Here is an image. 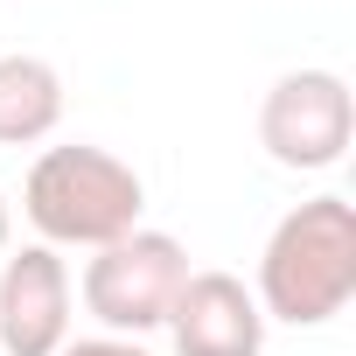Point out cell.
Returning <instances> with one entry per match:
<instances>
[{
  "instance_id": "cell-9",
  "label": "cell",
  "mask_w": 356,
  "mask_h": 356,
  "mask_svg": "<svg viewBox=\"0 0 356 356\" xmlns=\"http://www.w3.org/2000/svg\"><path fill=\"white\" fill-rule=\"evenodd\" d=\"M8 245H15V203L0 196V252H8Z\"/></svg>"
},
{
  "instance_id": "cell-1",
  "label": "cell",
  "mask_w": 356,
  "mask_h": 356,
  "mask_svg": "<svg viewBox=\"0 0 356 356\" xmlns=\"http://www.w3.org/2000/svg\"><path fill=\"white\" fill-rule=\"evenodd\" d=\"M22 217H29L35 245H49V252H98L147 224V182L126 154H112L98 140H63L29 161Z\"/></svg>"
},
{
  "instance_id": "cell-5",
  "label": "cell",
  "mask_w": 356,
  "mask_h": 356,
  "mask_svg": "<svg viewBox=\"0 0 356 356\" xmlns=\"http://www.w3.org/2000/svg\"><path fill=\"white\" fill-rule=\"evenodd\" d=\"M77 335V273L49 245L0 252V356H56Z\"/></svg>"
},
{
  "instance_id": "cell-4",
  "label": "cell",
  "mask_w": 356,
  "mask_h": 356,
  "mask_svg": "<svg viewBox=\"0 0 356 356\" xmlns=\"http://www.w3.org/2000/svg\"><path fill=\"white\" fill-rule=\"evenodd\" d=\"M259 147L286 175H328L356 147V91L342 70H286L259 98Z\"/></svg>"
},
{
  "instance_id": "cell-8",
  "label": "cell",
  "mask_w": 356,
  "mask_h": 356,
  "mask_svg": "<svg viewBox=\"0 0 356 356\" xmlns=\"http://www.w3.org/2000/svg\"><path fill=\"white\" fill-rule=\"evenodd\" d=\"M56 356H154V349L133 342V335H70Z\"/></svg>"
},
{
  "instance_id": "cell-3",
  "label": "cell",
  "mask_w": 356,
  "mask_h": 356,
  "mask_svg": "<svg viewBox=\"0 0 356 356\" xmlns=\"http://www.w3.org/2000/svg\"><path fill=\"white\" fill-rule=\"evenodd\" d=\"M189 273H196V266H189V245H182V238L140 224V231H126V238H112V245H98V252L84 259L77 300H84V314L98 321V335H133V342H147V335L168 321V307H175V293H182Z\"/></svg>"
},
{
  "instance_id": "cell-7",
  "label": "cell",
  "mask_w": 356,
  "mask_h": 356,
  "mask_svg": "<svg viewBox=\"0 0 356 356\" xmlns=\"http://www.w3.org/2000/svg\"><path fill=\"white\" fill-rule=\"evenodd\" d=\"M63 126V70L29 49H0V147H42Z\"/></svg>"
},
{
  "instance_id": "cell-2",
  "label": "cell",
  "mask_w": 356,
  "mask_h": 356,
  "mask_svg": "<svg viewBox=\"0 0 356 356\" xmlns=\"http://www.w3.org/2000/svg\"><path fill=\"white\" fill-rule=\"evenodd\" d=\"M252 293H259L266 321L328 328L356 300V203L342 189H321V196L293 203L266 231Z\"/></svg>"
},
{
  "instance_id": "cell-6",
  "label": "cell",
  "mask_w": 356,
  "mask_h": 356,
  "mask_svg": "<svg viewBox=\"0 0 356 356\" xmlns=\"http://www.w3.org/2000/svg\"><path fill=\"white\" fill-rule=\"evenodd\" d=\"M168 349L175 356H266V307L259 293L224 273V266H196L182 280V293H175L168 307Z\"/></svg>"
}]
</instances>
